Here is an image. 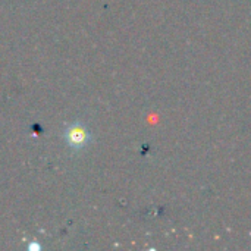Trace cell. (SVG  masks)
I'll list each match as a JSON object with an SVG mask.
<instances>
[{
	"label": "cell",
	"instance_id": "2",
	"mask_svg": "<svg viewBox=\"0 0 251 251\" xmlns=\"http://www.w3.org/2000/svg\"><path fill=\"white\" fill-rule=\"evenodd\" d=\"M28 250H40V246H38L37 243H31V244L28 246Z\"/></svg>",
	"mask_w": 251,
	"mask_h": 251
},
{
	"label": "cell",
	"instance_id": "1",
	"mask_svg": "<svg viewBox=\"0 0 251 251\" xmlns=\"http://www.w3.org/2000/svg\"><path fill=\"white\" fill-rule=\"evenodd\" d=\"M66 144L74 150H81L91 143V132L82 122H72L63 131Z\"/></svg>",
	"mask_w": 251,
	"mask_h": 251
}]
</instances>
